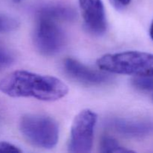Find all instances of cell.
Segmentation results:
<instances>
[{"label":"cell","mask_w":153,"mask_h":153,"mask_svg":"<svg viewBox=\"0 0 153 153\" xmlns=\"http://www.w3.org/2000/svg\"><path fill=\"white\" fill-rule=\"evenodd\" d=\"M85 28L91 34L101 36L107 30L105 10L102 0H79Z\"/></svg>","instance_id":"8"},{"label":"cell","mask_w":153,"mask_h":153,"mask_svg":"<svg viewBox=\"0 0 153 153\" xmlns=\"http://www.w3.org/2000/svg\"><path fill=\"white\" fill-rule=\"evenodd\" d=\"M19 26V22L16 18L0 14V33H7L15 31Z\"/></svg>","instance_id":"12"},{"label":"cell","mask_w":153,"mask_h":153,"mask_svg":"<svg viewBox=\"0 0 153 153\" xmlns=\"http://www.w3.org/2000/svg\"><path fill=\"white\" fill-rule=\"evenodd\" d=\"M14 61V57L11 52L0 46V66H9Z\"/></svg>","instance_id":"13"},{"label":"cell","mask_w":153,"mask_h":153,"mask_svg":"<svg viewBox=\"0 0 153 153\" xmlns=\"http://www.w3.org/2000/svg\"><path fill=\"white\" fill-rule=\"evenodd\" d=\"M22 152L19 148L12 143L5 141L0 142V153H20Z\"/></svg>","instance_id":"14"},{"label":"cell","mask_w":153,"mask_h":153,"mask_svg":"<svg viewBox=\"0 0 153 153\" xmlns=\"http://www.w3.org/2000/svg\"><path fill=\"white\" fill-rule=\"evenodd\" d=\"M19 130L34 146L50 149L59 139V126L55 119L41 114H26L19 120Z\"/></svg>","instance_id":"3"},{"label":"cell","mask_w":153,"mask_h":153,"mask_svg":"<svg viewBox=\"0 0 153 153\" xmlns=\"http://www.w3.org/2000/svg\"><path fill=\"white\" fill-rule=\"evenodd\" d=\"M63 68L66 74L73 80L88 86H100L113 81L110 73L93 70L73 58L64 60Z\"/></svg>","instance_id":"6"},{"label":"cell","mask_w":153,"mask_h":153,"mask_svg":"<svg viewBox=\"0 0 153 153\" xmlns=\"http://www.w3.org/2000/svg\"><path fill=\"white\" fill-rule=\"evenodd\" d=\"M149 36H150L151 39L153 40V20L150 25V28H149Z\"/></svg>","instance_id":"16"},{"label":"cell","mask_w":153,"mask_h":153,"mask_svg":"<svg viewBox=\"0 0 153 153\" xmlns=\"http://www.w3.org/2000/svg\"><path fill=\"white\" fill-rule=\"evenodd\" d=\"M131 0H110L111 3L114 6V7L119 10L127 7L131 3Z\"/></svg>","instance_id":"15"},{"label":"cell","mask_w":153,"mask_h":153,"mask_svg":"<svg viewBox=\"0 0 153 153\" xmlns=\"http://www.w3.org/2000/svg\"><path fill=\"white\" fill-rule=\"evenodd\" d=\"M152 99H153V96H152Z\"/></svg>","instance_id":"18"},{"label":"cell","mask_w":153,"mask_h":153,"mask_svg":"<svg viewBox=\"0 0 153 153\" xmlns=\"http://www.w3.org/2000/svg\"><path fill=\"white\" fill-rule=\"evenodd\" d=\"M105 126L117 134L130 138H143L153 134V120L138 118L113 117Z\"/></svg>","instance_id":"7"},{"label":"cell","mask_w":153,"mask_h":153,"mask_svg":"<svg viewBox=\"0 0 153 153\" xmlns=\"http://www.w3.org/2000/svg\"><path fill=\"white\" fill-rule=\"evenodd\" d=\"M37 18H46L56 21H73L76 13L70 6L62 4H48L41 6L36 10Z\"/></svg>","instance_id":"9"},{"label":"cell","mask_w":153,"mask_h":153,"mask_svg":"<svg viewBox=\"0 0 153 153\" xmlns=\"http://www.w3.org/2000/svg\"><path fill=\"white\" fill-rule=\"evenodd\" d=\"M0 91L13 98H34L53 102L65 97L69 88L55 76L16 70L0 79Z\"/></svg>","instance_id":"1"},{"label":"cell","mask_w":153,"mask_h":153,"mask_svg":"<svg viewBox=\"0 0 153 153\" xmlns=\"http://www.w3.org/2000/svg\"><path fill=\"white\" fill-rule=\"evenodd\" d=\"M131 85L140 91H153V77L134 76L131 80Z\"/></svg>","instance_id":"11"},{"label":"cell","mask_w":153,"mask_h":153,"mask_svg":"<svg viewBox=\"0 0 153 153\" xmlns=\"http://www.w3.org/2000/svg\"><path fill=\"white\" fill-rule=\"evenodd\" d=\"M100 151L102 153H124L130 152L131 150L120 146L116 139L108 135L101 137L100 143Z\"/></svg>","instance_id":"10"},{"label":"cell","mask_w":153,"mask_h":153,"mask_svg":"<svg viewBox=\"0 0 153 153\" xmlns=\"http://www.w3.org/2000/svg\"><path fill=\"white\" fill-rule=\"evenodd\" d=\"M99 69L111 74L153 77V54L125 51L105 54L98 58Z\"/></svg>","instance_id":"2"},{"label":"cell","mask_w":153,"mask_h":153,"mask_svg":"<svg viewBox=\"0 0 153 153\" xmlns=\"http://www.w3.org/2000/svg\"><path fill=\"white\" fill-rule=\"evenodd\" d=\"M14 1H16V2H19V1H22V0H13Z\"/></svg>","instance_id":"17"},{"label":"cell","mask_w":153,"mask_h":153,"mask_svg":"<svg viewBox=\"0 0 153 153\" xmlns=\"http://www.w3.org/2000/svg\"><path fill=\"white\" fill-rule=\"evenodd\" d=\"M97 114L90 109H84L73 120L68 143L69 152L88 153L92 150Z\"/></svg>","instance_id":"4"},{"label":"cell","mask_w":153,"mask_h":153,"mask_svg":"<svg viewBox=\"0 0 153 153\" xmlns=\"http://www.w3.org/2000/svg\"><path fill=\"white\" fill-rule=\"evenodd\" d=\"M33 39L37 50L45 56L59 53L66 45L67 36L56 21L37 18Z\"/></svg>","instance_id":"5"}]
</instances>
